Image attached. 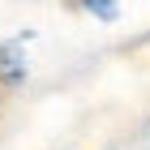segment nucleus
Instances as JSON below:
<instances>
[{
	"mask_svg": "<svg viewBox=\"0 0 150 150\" xmlns=\"http://www.w3.org/2000/svg\"><path fill=\"white\" fill-rule=\"evenodd\" d=\"M77 4L90 13L94 22H116L120 17V0H77Z\"/></svg>",
	"mask_w": 150,
	"mask_h": 150,
	"instance_id": "2",
	"label": "nucleus"
},
{
	"mask_svg": "<svg viewBox=\"0 0 150 150\" xmlns=\"http://www.w3.org/2000/svg\"><path fill=\"white\" fill-rule=\"evenodd\" d=\"M26 43H30V30H22V35H13V39H0V90H17L26 81V73H30Z\"/></svg>",
	"mask_w": 150,
	"mask_h": 150,
	"instance_id": "1",
	"label": "nucleus"
}]
</instances>
